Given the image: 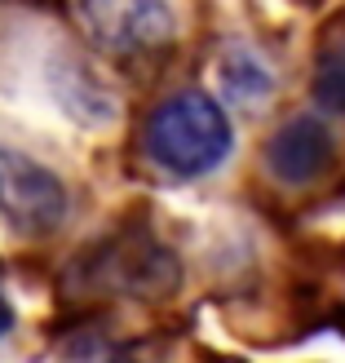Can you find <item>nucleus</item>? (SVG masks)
Here are the masks:
<instances>
[{
    "instance_id": "f257e3e1",
    "label": "nucleus",
    "mask_w": 345,
    "mask_h": 363,
    "mask_svg": "<svg viewBox=\"0 0 345 363\" xmlns=\"http://www.w3.org/2000/svg\"><path fill=\"white\" fill-rule=\"evenodd\" d=\"M234 147L230 120L222 102L199 94V89H181L164 98L147 120V155L173 177H204L213 173Z\"/></svg>"
},
{
    "instance_id": "f03ea898",
    "label": "nucleus",
    "mask_w": 345,
    "mask_h": 363,
    "mask_svg": "<svg viewBox=\"0 0 345 363\" xmlns=\"http://www.w3.org/2000/svg\"><path fill=\"white\" fill-rule=\"evenodd\" d=\"M84 31L115 58L159 53L173 40V9L164 0H80Z\"/></svg>"
},
{
    "instance_id": "7ed1b4c3",
    "label": "nucleus",
    "mask_w": 345,
    "mask_h": 363,
    "mask_svg": "<svg viewBox=\"0 0 345 363\" xmlns=\"http://www.w3.org/2000/svg\"><path fill=\"white\" fill-rule=\"evenodd\" d=\"M0 217L18 235H49L67 217V191L45 164L0 147Z\"/></svg>"
},
{
    "instance_id": "20e7f679",
    "label": "nucleus",
    "mask_w": 345,
    "mask_h": 363,
    "mask_svg": "<svg viewBox=\"0 0 345 363\" xmlns=\"http://www.w3.org/2000/svg\"><path fill=\"white\" fill-rule=\"evenodd\" d=\"M332 160H336V142L319 116H293L266 142V169L283 186H310L332 169Z\"/></svg>"
},
{
    "instance_id": "39448f33",
    "label": "nucleus",
    "mask_w": 345,
    "mask_h": 363,
    "mask_svg": "<svg viewBox=\"0 0 345 363\" xmlns=\"http://www.w3.org/2000/svg\"><path fill=\"white\" fill-rule=\"evenodd\" d=\"M102 275L120 293H137V297H159L177 284V266L159 244L137 240V244H115L106 257Z\"/></svg>"
},
{
    "instance_id": "423d86ee",
    "label": "nucleus",
    "mask_w": 345,
    "mask_h": 363,
    "mask_svg": "<svg viewBox=\"0 0 345 363\" xmlns=\"http://www.w3.org/2000/svg\"><path fill=\"white\" fill-rule=\"evenodd\" d=\"M217 80H222V94L230 102H239V106H261L270 98V89H275L270 67L252 49H244V45H230L222 53V62H217Z\"/></svg>"
},
{
    "instance_id": "0eeeda50",
    "label": "nucleus",
    "mask_w": 345,
    "mask_h": 363,
    "mask_svg": "<svg viewBox=\"0 0 345 363\" xmlns=\"http://www.w3.org/2000/svg\"><path fill=\"white\" fill-rule=\"evenodd\" d=\"M315 102L332 116H345V35L332 40L315 62Z\"/></svg>"
},
{
    "instance_id": "6e6552de",
    "label": "nucleus",
    "mask_w": 345,
    "mask_h": 363,
    "mask_svg": "<svg viewBox=\"0 0 345 363\" xmlns=\"http://www.w3.org/2000/svg\"><path fill=\"white\" fill-rule=\"evenodd\" d=\"M9 328H13V306H9L5 297H0V337H5Z\"/></svg>"
}]
</instances>
